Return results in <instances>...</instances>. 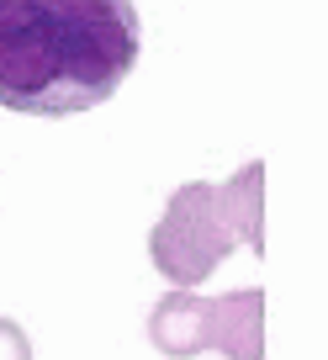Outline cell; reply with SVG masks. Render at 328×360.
Wrapping results in <instances>:
<instances>
[{
	"label": "cell",
	"instance_id": "obj_4",
	"mask_svg": "<svg viewBox=\"0 0 328 360\" xmlns=\"http://www.w3.org/2000/svg\"><path fill=\"white\" fill-rule=\"evenodd\" d=\"M0 360H32V339L11 318H0Z\"/></svg>",
	"mask_w": 328,
	"mask_h": 360
},
{
	"label": "cell",
	"instance_id": "obj_2",
	"mask_svg": "<svg viewBox=\"0 0 328 360\" xmlns=\"http://www.w3.org/2000/svg\"><path fill=\"white\" fill-rule=\"evenodd\" d=\"M233 249L265 255V165H244L233 180H191L170 196L148 233V259L164 281L202 286Z\"/></svg>",
	"mask_w": 328,
	"mask_h": 360
},
{
	"label": "cell",
	"instance_id": "obj_1",
	"mask_svg": "<svg viewBox=\"0 0 328 360\" xmlns=\"http://www.w3.org/2000/svg\"><path fill=\"white\" fill-rule=\"evenodd\" d=\"M143 53L133 0H0V106L74 117L112 101Z\"/></svg>",
	"mask_w": 328,
	"mask_h": 360
},
{
	"label": "cell",
	"instance_id": "obj_3",
	"mask_svg": "<svg viewBox=\"0 0 328 360\" xmlns=\"http://www.w3.org/2000/svg\"><path fill=\"white\" fill-rule=\"evenodd\" d=\"M148 345L175 360L202 355V349L233 360H265V292L244 286L223 297H196L191 286H181L159 297V307L148 313Z\"/></svg>",
	"mask_w": 328,
	"mask_h": 360
}]
</instances>
